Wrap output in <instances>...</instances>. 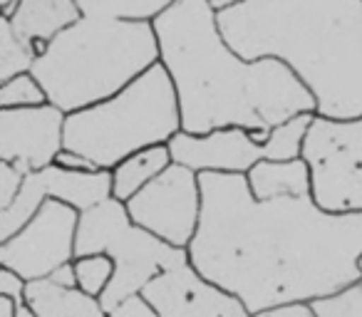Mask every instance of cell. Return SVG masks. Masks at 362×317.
Wrapping results in <instances>:
<instances>
[{
  "label": "cell",
  "instance_id": "obj_15",
  "mask_svg": "<svg viewBox=\"0 0 362 317\" xmlns=\"http://www.w3.org/2000/svg\"><path fill=\"white\" fill-rule=\"evenodd\" d=\"M248 189L258 201L313 196V179L305 159L296 162H261L246 177Z\"/></svg>",
  "mask_w": 362,
  "mask_h": 317
},
{
  "label": "cell",
  "instance_id": "obj_30",
  "mask_svg": "<svg viewBox=\"0 0 362 317\" xmlns=\"http://www.w3.org/2000/svg\"><path fill=\"white\" fill-rule=\"evenodd\" d=\"M16 312H18V302L0 295V317H16Z\"/></svg>",
  "mask_w": 362,
  "mask_h": 317
},
{
  "label": "cell",
  "instance_id": "obj_16",
  "mask_svg": "<svg viewBox=\"0 0 362 317\" xmlns=\"http://www.w3.org/2000/svg\"><path fill=\"white\" fill-rule=\"evenodd\" d=\"M171 164H174V159H171L169 144L151 146V149H144L124 159L119 167L112 169V198H117L119 203L132 201L141 189H146L154 179H159Z\"/></svg>",
  "mask_w": 362,
  "mask_h": 317
},
{
  "label": "cell",
  "instance_id": "obj_17",
  "mask_svg": "<svg viewBox=\"0 0 362 317\" xmlns=\"http://www.w3.org/2000/svg\"><path fill=\"white\" fill-rule=\"evenodd\" d=\"M25 300L40 317H107L97 297L85 295L80 287L67 290L50 280L28 282Z\"/></svg>",
  "mask_w": 362,
  "mask_h": 317
},
{
  "label": "cell",
  "instance_id": "obj_13",
  "mask_svg": "<svg viewBox=\"0 0 362 317\" xmlns=\"http://www.w3.org/2000/svg\"><path fill=\"white\" fill-rule=\"evenodd\" d=\"M174 164L192 169L194 174H228V177H248L256 164L266 162V149L256 144L251 131L218 129L206 136L179 131L169 141Z\"/></svg>",
  "mask_w": 362,
  "mask_h": 317
},
{
  "label": "cell",
  "instance_id": "obj_29",
  "mask_svg": "<svg viewBox=\"0 0 362 317\" xmlns=\"http://www.w3.org/2000/svg\"><path fill=\"white\" fill-rule=\"evenodd\" d=\"M253 317H315L310 312L308 305H288V307H276V310H266V312H258Z\"/></svg>",
  "mask_w": 362,
  "mask_h": 317
},
{
  "label": "cell",
  "instance_id": "obj_14",
  "mask_svg": "<svg viewBox=\"0 0 362 317\" xmlns=\"http://www.w3.org/2000/svg\"><path fill=\"white\" fill-rule=\"evenodd\" d=\"M77 20H82V11L75 0H21V8L11 25L33 45H40V42L50 45Z\"/></svg>",
  "mask_w": 362,
  "mask_h": 317
},
{
  "label": "cell",
  "instance_id": "obj_19",
  "mask_svg": "<svg viewBox=\"0 0 362 317\" xmlns=\"http://www.w3.org/2000/svg\"><path fill=\"white\" fill-rule=\"evenodd\" d=\"M37 62V50L30 40L13 30L11 20L0 18V85L33 72Z\"/></svg>",
  "mask_w": 362,
  "mask_h": 317
},
{
  "label": "cell",
  "instance_id": "obj_2",
  "mask_svg": "<svg viewBox=\"0 0 362 317\" xmlns=\"http://www.w3.org/2000/svg\"><path fill=\"white\" fill-rule=\"evenodd\" d=\"M151 25L179 97L181 131L206 136L238 126L266 144L276 126L315 114V100L291 67L271 57L243 60L228 47L211 0L169 3Z\"/></svg>",
  "mask_w": 362,
  "mask_h": 317
},
{
  "label": "cell",
  "instance_id": "obj_23",
  "mask_svg": "<svg viewBox=\"0 0 362 317\" xmlns=\"http://www.w3.org/2000/svg\"><path fill=\"white\" fill-rule=\"evenodd\" d=\"M310 312L315 317H362V280L313 300Z\"/></svg>",
  "mask_w": 362,
  "mask_h": 317
},
{
  "label": "cell",
  "instance_id": "obj_10",
  "mask_svg": "<svg viewBox=\"0 0 362 317\" xmlns=\"http://www.w3.org/2000/svg\"><path fill=\"white\" fill-rule=\"evenodd\" d=\"M55 198L75 211L85 213L90 208L112 198V172H67L57 164L42 172L28 174L21 196L11 208L0 211V243L11 241L35 218L42 203Z\"/></svg>",
  "mask_w": 362,
  "mask_h": 317
},
{
  "label": "cell",
  "instance_id": "obj_1",
  "mask_svg": "<svg viewBox=\"0 0 362 317\" xmlns=\"http://www.w3.org/2000/svg\"><path fill=\"white\" fill-rule=\"evenodd\" d=\"M199 184L189 261L251 315L310 305L362 280V213H327L313 196L258 201L246 177L202 174Z\"/></svg>",
  "mask_w": 362,
  "mask_h": 317
},
{
  "label": "cell",
  "instance_id": "obj_31",
  "mask_svg": "<svg viewBox=\"0 0 362 317\" xmlns=\"http://www.w3.org/2000/svg\"><path fill=\"white\" fill-rule=\"evenodd\" d=\"M16 317H40L35 312V307L30 305V302H18V312H16Z\"/></svg>",
  "mask_w": 362,
  "mask_h": 317
},
{
  "label": "cell",
  "instance_id": "obj_27",
  "mask_svg": "<svg viewBox=\"0 0 362 317\" xmlns=\"http://www.w3.org/2000/svg\"><path fill=\"white\" fill-rule=\"evenodd\" d=\"M55 164L60 169H67V172H80V174H85V172H100V169H97L95 164L90 162V159H85V156L75 154V151H67V149H62V154L57 156Z\"/></svg>",
  "mask_w": 362,
  "mask_h": 317
},
{
  "label": "cell",
  "instance_id": "obj_8",
  "mask_svg": "<svg viewBox=\"0 0 362 317\" xmlns=\"http://www.w3.org/2000/svg\"><path fill=\"white\" fill-rule=\"evenodd\" d=\"M132 223L171 248L189 251L202 223V184L192 169L171 164L159 179L124 203Z\"/></svg>",
  "mask_w": 362,
  "mask_h": 317
},
{
  "label": "cell",
  "instance_id": "obj_4",
  "mask_svg": "<svg viewBox=\"0 0 362 317\" xmlns=\"http://www.w3.org/2000/svg\"><path fill=\"white\" fill-rule=\"evenodd\" d=\"M159 62V40L151 23L82 16L47 45L33 75L52 107L75 114L117 97Z\"/></svg>",
  "mask_w": 362,
  "mask_h": 317
},
{
  "label": "cell",
  "instance_id": "obj_21",
  "mask_svg": "<svg viewBox=\"0 0 362 317\" xmlns=\"http://www.w3.org/2000/svg\"><path fill=\"white\" fill-rule=\"evenodd\" d=\"M75 275H77V287H80L85 295L97 297L102 295L110 287L112 277H115V263L107 256H85L75 261Z\"/></svg>",
  "mask_w": 362,
  "mask_h": 317
},
{
  "label": "cell",
  "instance_id": "obj_26",
  "mask_svg": "<svg viewBox=\"0 0 362 317\" xmlns=\"http://www.w3.org/2000/svg\"><path fill=\"white\" fill-rule=\"evenodd\" d=\"M107 317H159V315H156L154 307H151L144 297L134 295V297H129V300L122 302L119 307H115Z\"/></svg>",
  "mask_w": 362,
  "mask_h": 317
},
{
  "label": "cell",
  "instance_id": "obj_3",
  "mask_svg": "<svg viewBox=\"0 0 362 317\" xmlns=\"http://www.w3.org/2000/svg\"><path fill=\"white\" fill-rule=\"evenodd\" d=\"M216 23L243 60L291 67L317 116H362V0H228Z\"/></svg>",
  "mask_w": 362,
  "mask_h": 317
},
{
  "label": "cell",
  "instance_id": "obj_22",
  "mask_svg": "<svg viewBox=\"0 0 362 317\" xmlns=\"http://www.w3.org/2000/svg\"><path fill=\"white\" fill-rule=\"evenodd\" d=\"M42 104H50L47 92L42 90V85L35 80L33 72L0 85V109H30V107Z\"/></svg>",
  "mask_w": 362,
  "mask_h": 317
},
{
  "label": "cell",
  "instance_id": "obj_5",
  "mask_svg": "<svg viewBox=\"0 0 362 317\" xmlns=\"http://www.w3.org/2000/svg\"><path fill=\"white\" fill-rule=\"evenodd\" d=\"M179 131V97L159 62L112 100L67 114L65 149L112 172L139 151L166 146Z\"/></svg>",
  "mask_w": 362,
  "mask_h": 317
},
{
  "label": "cell",
  "instance_id": "obj_11",
  "mask_svg": "<svg viewBox=\"0 0 362 317\" xmlns=\"http://www.w3.org/2000/svg\"><path fill=\"white\" fill-rule=\"evenodd\" d=\"M65 112L52 104L0 109V162L25 177L52 167L65 149Z\"/></svg>",
  "mask_w": 362,
  "mask_h": 317
},
{
  "label": "cell",
  "instance_id": "obj_28",
  "mask_svg": "<svg viewBox=\"0 0 362 317\" xmlns=\"http://www.w3.org/2000/svg\"><path fill=\"white\" fill-rule=\"evenodd\" d=\"M47 280L55 282V285H60V287H67V290H75V287H77L75 263H67V265L57 268V270L52 273V275L47 277Z\"/></svg>",
  "mask_w": 362,
  "mask_h": 317
},
{
  "label": "cell",
  "instance_id": "obj_24",
  "mask_svg": "<svg viewBox=\"0 0 362 317\" xmlns=\"http://www.w3.org/2000/svg\"><path fill=\"white\" fill-rule=\"evenodd\" d=\"M23 184H25V174L13 164L0 162V211H6L16 203L21 196Z\"/></svg>",
  "mask_w": 362,
  "mask_h": 317
},
{
  "label": "cell",
  "instance_id": "obj_20",
  "mask_svg": "<svg viewBox=\"0 0 362 317\" xmlns=\"http://www.w3.org/2000/svg\"><path fill=\"white\" fill-rule=\"evenodd\" d=\"M315 114H300L293 116L291 121L276 126L263 144L266 149V162H296L303 159V146H305V136L313 126Z\"/></svg>",
  "mask_w": 362,
  "mask_h": 317
},
{
  "label": "cell",
  "instance_id": "obj_9",
  "mask_svg": "<svg viewBox=\"0 0 362 317\" xmlns=\"http://www.w3.org/2000/svg\"><path fill=\"white\" fill-rule=\"evenodd\" d=\"M77 228L80 211L50 198L21 233L0 243V268L28 282L47 280L57 268L77 261Z\"/></svg>",
  "mask_w": 362,
  "mask_h": 317
},
{
  "label": "cell",
  "instance_id": "obj_7",
  "mask_svg": "<svg viewBox=\"0 0 362 317\" xmlns=\"http://www.w3.org/2000/svg\"><path fill=\"white\" fill-rule=\"evenodd\" d=\"M303 159L310 169L317 208L327 213H362V116L335 121L315 114Z\"/></svg>",
  "mask_w": 362,
  "mask_h": 317
},
{
  "label": "cell",
  "instance_id": "obj_18",
  "mask_svg": "<svg viewBox=\"0 0 362 317\" xmlns=\"http://www.w3.org/2000/svg\"><path fill=\"white\" fill-rule=\"evenodd\" d=\"M166 8V0H80L82 16L124 23H154Z\"/></svg>",
  "mask_w": 362,
  "mask_h": 317
},
{
  "label": "cell",
  "instance_id": "obj_32",
  "mask_svg": "<svg viewBox=\"0 0 362 317\" xmlns=\"http://www.w3.org/2000/svg\"><path fill=\"white\" fill-rule=\"evenodd\" d=\"M360 273H362V258H360Z\"/></svg>",
  "mask_w": 362,
  "mask_h": 317
},
{
  "label": "cell",
  "instance_id": "obj_12",
  "mask_svg": "<svg viewBox=\"0 0 362 317\" xmlns=\"http://www.w3.org/2000/svg\"><path fill=\"white\" fill-rule=\"evenodd\" d=\"M141 297L159 317H253L236 295L206 280L192 261L154 277Z\"/></svg>",
  "mask_w": 362,
  "mask_h": 317
},
{
  "label": "cell",
  "instance_id": "obj_25",
  "mask_svg": "<svg viewBox=\"0 0 362 317\" xmlns=\"http://www.w3.org/2000/svg\"><path fill=\"white\" fill-rule=\"evenodd\" d=\"M28 292V280H23L18 273L8 270V268H0V295L11 297L16 302H25Z\"/></svg>",
  "mask_w": 362,
  "mask_h": 317
},
{
  "label": "cell",
  "instance_id": "obj_6",
  "mask_svg": "<svg viewBox=\"0 0 362 317\" xmlns=\"http://www.w3.org/2000/svg\"><path fill=\"white\" fill-rule=\"evenodd\" d=\"M85 256H107L115 263V277L100 297L107 315L124 300L141 295L161 273L189 263V251L171 248L144 228L134 226L127 206L117 198L80 213L77 258Z\"/></svg>",
  "mask_w": 362,
  "mask_h": 317
}]
</instances>
